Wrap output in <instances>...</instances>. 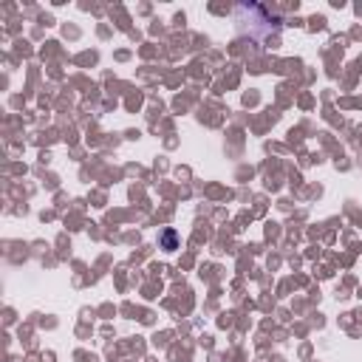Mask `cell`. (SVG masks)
Instances as JSON below:
<instances>
[{
    "label": "cell",
    "instance_id": "obj_1",
    "mask_svg": "<svg viewBox=\"0 0 362 362\" xmlns=\"http://www.w3.org/2000/svg\"><path fill=\"white\" fill-rule=\"evenodd\" d=\"M175 243H178V235H175V229H167V232L161 235V246H164L167 252H173V249H175Z\"/></svg>",
    "mask_w": 362,
    "mask_h": 362
}]
</instances>
